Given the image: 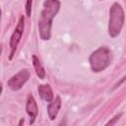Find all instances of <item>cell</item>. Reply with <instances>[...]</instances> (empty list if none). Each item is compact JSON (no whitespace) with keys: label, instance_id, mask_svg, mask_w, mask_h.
<instances>
[{"label":"cell","instance_id":"4fadbf2b","mask_svg":"<svg viewBox=\"0 0 126 126\" xmlns=\"http://www.w3.org/2000/svg\"><path fill=\"white\" fill-rule=\"evenodd\" d=\"M23 123H24V118L20 120V123H19V125H18V126H22V125H23Z\"/></svg>","mask_w":126,"mask_h":126},{"label":"cell","instance_id":"7c38bea8","mask_svg":"<svg viewBox=\"0 0 126 126\" xmlns=\"http://www.w3.org/2000/svg\"><path fill=\"white\" fill-rule=\"evenodd\" d=\"M65 125H66V120L64 119V120H62V121L60 122V124H59L58 126H65Z\"/></svg>","mask_w":126,"mask_h":126},{"label":"cell","instance_id":"277c9868","mask_svg":"<svg viewBox=\"0 0 126 126\" xmlns=\"http://www.w3.org/2000/svg\"><path fill=\"white\" fill-rule=\"evenodd\" d=\"M24 28H25V18L24 16L20 17V20L18 22V25L14 31V32L12 33L11 39H10V47H11V54H10V59L13 58L14 52L21 40V37L23 35V32H24Z\"/></svg>","mask_w":126,"mask_h":126},{"label":"cell","instance_id":"52a82bcc","mask_svg":"<svg viewBox=\"0 0 126 126\" xmlns=\"http://www.w3.org/2000/svg\"><path fill=\"white\" fill-rule=\"evenodd\" d=\"M61 107V98L59 95H57L55 97L54 100H52L49 105L47 106V112H48V116L50 118V120H54L60 110Z\"/></svg>","mask_w":126,"mask_h":126},{"label":"cell","instance_id":"8992f818","mask_svg":"<svg viewBox=\"0 0 126 126\" xmlns=\"http://www.w3.org/2000/svg\"><path fill=\"white\" fill-rule=\"evenodd\" d=\"M26 110L28 112V114L30 115L31 117V120H30V123L32 124L36 118V115H37V112H38V108H37V104L35 102V99L34 97L30 94L29 97H28V101H27V105H26Z\"/></svg>","mask_w":126,"mask_h":126},{"label":"cell","instance_id":"5b68a950","mask_svg":"<svg viewBox=\"0 0 126 126\" xmlns=\"http://www.w3.org/2000/svg\"><path fill=\"white\" fill-rule=\"evenodd\" d=\"M30 78V72L28 70H22L18 74L14 75L8 82L7 85L8 87L13 90V91H18L20 90L29 80Z\"/></svg>","mask_w":126,"mask_h":126},{"label":"cell","instance_id":"30bf717a","mask_svg":"<svg viewBox=\"0 0 126 126\" xmlns=\"http://www.w3.org/2000/svg\"><path fill=\"white\" fill-rule=\"evenodd\" d=\"M121 115H122V113H119V114L115 115V116H114L110 121H108V122L106 123V125H105V126H112L113 124H115V123H116V121L120 118V116H121Z\"/></svg>","mask_w":126,"mask_h":126},{"label":"cell","instance_id":"7a4b0ae2","mask_svg":"<svg viewBox=\"0 0 126 126\" xmlns=\"http://www.w3.org/2000/svg\"><path fill=\"white\" fill-rule=\"evenodd\" d=\"M124 12L121 5L118 2H114L109 10V25H108V33L110 36H117L124 24Z\"/></svg>","mask_w":126,"mask_h":126},{"label":"cell","instance_id":"3957f363","mask_svg":"<svg viewBox=\"0 0 126 126\" xmlns=\"http://www.w3.org/2000/svg\"><path fill=\"white\" fill-rule=\"evenodd\" d=\"M91 68L94 72H100L110 64V50L106 46L99 47L90 56Z\"/></svg>","mask_w":126,"mask_h":126},{"label":"cell","instance_id":"9c48e42d","mask_svg":"<svg viewBox=\"0 0 126 126\" xmlns=\"http://www.w3.org/2000/svg\"><path fill=\"white\" fill-rule=\"evenodd\" d=\"M32 64H33V68L35 70V73H36L37 77L39 79H43L45 77V71H44V69H43L39 59L35 55L32 56Z\"/></svg>","mask_w":126,"mask_h":126},{"label":"cell","instance_id":"8fae6325","mask_svg":"<svg viewBox=\"0 0 126 126\" xmlns=\"http://www.w3.org/2000/svg\"><path fill=\"white\" fill-rule=\"evenodd\" d=\"M31 8H32V1H27L26 2V11H27V16H31Z\"/></svg>","mask_w":126,"mask_h":126},{"label":"cell","instance_id":"6da1fadb","mask_svg":"<svg viewBox=\"0 0 126 126\" xmlns=\"http://www.w3.org/2000/svg\"><path fill=\"white\" fill-rule=\"evenodd\" d=\"M60 8V2L56 0H48L43 3V10L40 13L38 20V30L41 39L48 40L50 38V30L52 20L58 13Z\"/></svg>","mask_w":126,"mask_h":126},{"label":"cell","instance_id":"ba28073f","mask_svg":"<svg viewBox=\"0 0 126 126\" xmlns=\"http://www.w3.org/2000/svg\"><path fill=\"white\" fill-rule=\"evenodd\" d=\"M38 94L40 95V97L47 101V102H51L52 99H53V93H52V90L50 88L49 85H40L38 86Z\"/></svg>","mask_w":126,"mask_h":126}]
</instances>
